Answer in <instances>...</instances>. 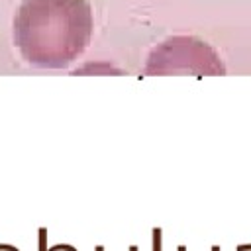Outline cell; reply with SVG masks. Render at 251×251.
<instances>
[{
  "instance_id": "cell-1",
  "label": "cell",
  "mask_w": 251,
  "mask_h": 251,
  "mask_svg": "<svg viewBox=\"0 0 251 251\" xmlns=\"http://www.w3.org/2000/svg\"><path fill=\"white\" fill-rule=\"evenodd\" d=\"M92 27L88 0H22L14 16V41L31 67L65 69L82 55Z\"/></svg>"
},
{
  "instance_id": "cell-2",
  "label": "cell",
  "mask_w": 251,
  "mask_h": 251,
  "mask_svg": "<svg viewBox=\"0 0 251 251\" xmlns=\"http://www.w3.org/2000/svg\"><path fill=\"white\" fill-rule=\"evenodd\" d=\"M226 67L218 53L198 37L173 35L159 43L147 57L143 75H198L216 76L224 75Z\"/></svg>"
},
{
  "instance_id": "cell-3",
  "label": "cell",
  "mask_w": 251,
  "mask_h": 251,
  "mask_svg": "<svg viewBox=\"0 0 251 251\" xmlns=\"http://www.w3.org/2000/svg\"><path fill=\"white\" fill-rule=\"evenodd\" d=\"M161 235H163V231H161V229H153V233H151V237H153L151 251H163V241H161Z\"/></svg>"
},
{
  "instance_id": "cell-4",
  "label": "cell",
  "mask_w": 251,
  "mask_h": 251,
  "mask_svg": "<svg viewBox=\"0 0 251 251\" xmlns=\"http://www.w3.org/2000/svg\"><path fill=\"white\" fill-rule=\"evenodd\" d=\"M37 251H49V247H47V231L43 227L39 229V249Z\"/></svg>"
},
{
  "instance_id": "cell-5",
  "label": "cell",
  "mask_w": 251,
  "mask_h": 251,
  "mask_svg": "<svg viewBox=\"0 0 251 251\" xmlns=\"http://www.w3.org/2000/svg\"><path fill=\"white\" fill-rule=\"evenodd\" d=\"M127 251H139V247H137V245H131V247H129Z\"/></svg>"
},
{
  "instance_id": "cell-6",
  "label": "cell",
  "mask_w": 251,
  "mask_h": 251,
  "mask_svg": "<svg viewBox=\"0 0 251 251\" xmlns=\"http://www.w3.org/2000/svg\"><path fill=\"white\" fill-rule=\"evenodd\" d=\"M10 251H20V249H18L16 245H12V243H10Z\"/></svg>"
}]
</instances>
